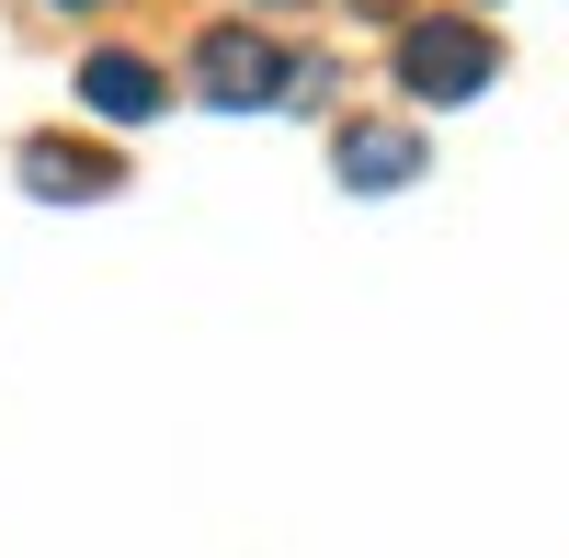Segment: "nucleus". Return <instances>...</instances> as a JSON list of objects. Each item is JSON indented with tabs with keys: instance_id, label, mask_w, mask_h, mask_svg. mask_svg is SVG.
<instances>
[{
	"instance_id": "f257e3e1",
	"label": "nucleus",
	"mask_w": 569,
	"mask_h": 558,
	"mask_svg": "<svg viewBox=\"0 0 569 558\" xmlns=\"http://www.w3.org/2000/svg\"><path fill=\"white\" fill-rule=\"evenodd\" d=\"M194 91H206V103H228V114H262V103H308L319 69L284 58V46H262L251 23H217V34L194 46Z\"/></svg>"
},
{
	"instance_id": "20e7f679",
	"label": "nucleus",
	"mask_w": 569,
	"mask_h": 558,
	"mask_svg": "<svg viewBox=\"0 0 569 558\" xmlns=\"http://www.w3.org/2000/svg\"><path fill=\"white\" fill-rule=\"evenodd\" d=\"M23 182L46 206H91V195H114V160L103 149H69V137H34L23 149Z\"/></svg>"
},
{
	"instance_id": "423d86ee",
	"label": "nucleus",
	"mask_w": 569,
	"mask_h": 558,
	"mask_svg": "<svg viewBox=\"0 0 569 558\" xmlns=\"http://www.w3.org/2000/svg\"><path fill=\"white\" fill-rule=\"evenodd\" d=\"M69 12H91V0H69Z\"/></svg>"
},
{
	"instance_id": "7ed1b4c3",
	"label": "nucleus",
	"mask_w": 569,
	"mask_h": 558,
	"mask_svg": "<svg viewBox=\"0 0 569 558\" xmlns=\"http://www.w3.org/2000/svg\"><path fill=\"white\" fill-rule=\"evenodd\" d=\"M80 103L114 114V126H149V114H160V69L126 58V46H103V58H80Z\"/></svg>"
},
{
	"instance_id": "f03ea898",
	"label": "nucleus",
	"mask_w": 569,
	"mask_h": 558,
	"mask_svg": "<svg viewBox=\"0 0 569 558\" xmlns=\"http://www.w3.org/2000/svg\"><path fill=\"white\" fill-rule=\"evenodd\" d=\"M490 80H501V46H490V23H456V12H433V23H410V34H399V91H410V103H479Z\"/></svg>"
},
{
	"instance_id": "39448f33",
	"label": "nucleus",
	"mask_w": 569,
	"mask_h": 558,
	"mask_svg": "<svg viewBox=\"0 0 569 558\" xmlns=\"http://www.w3.org/2000/svg\"><path fill=\"white\" fill-rule=\"evenodd\" d=\"M342 182H353V195L421 182V137H410V126H353V137H342Z\"/></svg>"
}]
</instances>
